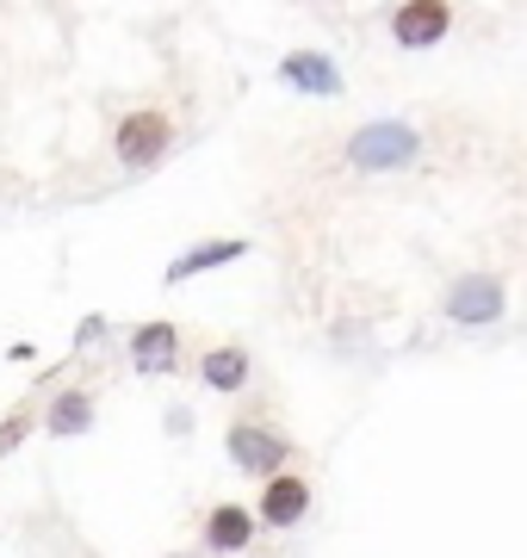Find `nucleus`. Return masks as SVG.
I'll list each match as a JSON object with an SVG mask.
<instances>
[{
	"mask_svg": "<svg viewBox=\"0 0 527 558\" xmlns=\"http://www.w3.org/2000/svg\"><path fill=\"white\" fill-rule=\"evenodd\" d=\"M205 546L211 553H248L255 546V509H243V502H218L211 515H205Z\"/></svg>",
	"mask_w": 527,
	"mask_h": 558,
	"instance_id": "10",
	"label": "nucleus"
},
{
	"mask_svg": "<svg viewBox=\"0 0 527 558\" xmlns=\"http://www.w3.org/2000/svg\"><path fill=\"white\" fill-rule=\"evenodd\" d=\"M280 81L298 87V94H317V100H335V94H342V69H335V57H323V50H285Z\"/></svg>",
	"mask_w": 527,
	"mask_h": 558,
	"instance_id": "8",
	"label": "nucleus"
},
{
	"mask_svg": "<svg viewBox=\"0 0 527 558\" xmlns=\"http://www.w3.org/2000/svg\"><path fill=\"white\" fill-rule=\"evenodd\" d=\"M223 453H230V465L236 472H248V478H273V472H285L292 465V435L285 428H273L267 416H236L230 428H223Z\"/></svg>",
	"mask_w": 527,
	"mask_h": 558,
	"instance_id": "1",
	"label": "nucleus"
},
{
	"mask_svg": "<svg viewBox=\"0 0 527 558\" xmlns=\"http://www.w3.org/2000/svg\"><path fill=\"white\" fill-rule=\"evenodd\" d=\"M168 558H181V553H168Z\"/></svg>",
	"mask_w": 527,
	"mask_h": 558,
	"instance_id": "14",
	"label": "nucleus"
},
{
	"mask_svg": "<svg viewBox=\"0 0 527 558\" xmlns=\"http://www.w3.org/2000/svg\"><path fill=\"white\" fill-rule=\"evenodd\" d=\"M181 366V329L174 323H143L131 329V373L137 379H162Z\"/></svg>",
	"mask_w": 527,
	"mask_h": 558,
	"instance_id": "6",
	"label": "nucleus"
},
{
	"mask_svg": "<svg viewBox=\"0 0 527 558\" xmlns=\"http://www.w3.org/2000/svg\"><path fill=\"white\" fill-rule=\"evenodd\" d=\"M446 32H453L446 0H404V7L391 13V38L404 44V50H428V44H441Z\"/></svg>",
	"mask_w": 527,
	"mask_h": 558,
	"instance_id": "7",
	"label": "nucleus"
},
{
	"mask_svg": "<svg viewBox=\"0 0 527 558\" xmlns=\"http://www.w3.org/2000/svg\"><path fill=\"white\" fill-rule=\"evenodd\" d=\"M416 149H422L416 124H404V119H372V124H360V131L347 137V168H360V174H391V168L416 161Z\"/></svg>",
	"mask_w": 527,
	"mask_h": 558,
	"instance_id": "3",
	"label": "nucleus"
},
{
	"mask_svg": "<svg viewBox=\"0 0 527 558\" xmlns=\"http://www.w3.org/2000/svg\"><path fill=\"white\" fill-rule=\"evenodd\" d=\"M44 422H50V435H87L94 428V391L62 385L57 398H50V410H44Z\"/></svg>",
	"mask_w": 527,
	"mask_h": 558,
	"instance_id": "12",
	"label": "nucleus"
},
{
	"mask_svg": "<svg viewBox=\"0 0 527 558\" xmlns=\"http://www.w3.org/2000/svg\"><path fill=\"white\" fill-rule=\"evenodd\" d=\"M199 379L230 398V391H243V385L255 379V360H248V348H236V341H218V348L199 354Z\"/></svg>",
	"mask_w": 527,
	"mask_h": 558,
	"instance_id": "11",
	"label": "nucleus"
},
{
	"mask_svg": "<svg viewBox=\"0 0 527 558\" xmlns=\"http://www.w3.org/2000/svg\"><path fill=\"white\" fill-rule=\"evenodd\" d=\"M248 242L243 236H218V242H193V248H181V255L168 260V286H186V279L211 274V267H230V260H243Z\"/></svg>",
	"mask_w": 527,
	"mask_h": 558,
	"instance_id": "9",
	"label": "nucleus"
},
{
	"mask_svg": "<svg viewBox=\"0 0 527 558\" xmlns=\"http://www.w3.org/2000/svg\"><path fill=\"white\" fill-rule=\"evenodd\" d=\"M503 304H508V292L497 274H466V279H453V292H446V317L459 329H490L503 317Z\"/></svg>",
	"mask_w": 527,
	"mask_h": 558,
	"instance_id": "4",
	"label": "nucleus"
},
{
	"mask_svg": "<svg viewBox=\"0 0 527 558\" xmlns=\"http://www.w3.org/2000/svg\"><path fill=\"white\" fill-rule=\"evenodd\" d=\"M25 435H32V410H13V416L0 422V459L13 453V447H20Z\"/></svg>",
	"mask_w": 527,
	"mask_h": 558,
	"instance_id": "13",
	"label": "nucleus"
},
{
	"mask_svg": "<svg viewBox=\"0 0 527 558\" xmlns=\"http://www.w3.org/2000/svg\"><path fill=\"white\" fill-rule=\"evenodd\" d=\"M305 515H310V478L298 472V465H285V472H273V478L261 484L255 521H261V527H298Z\"/></svg>",
	"mask_w": 527,
	"mask_h": 558,
	"instance_id": "5",
	"label": "nucleus"
},
{
	"mask_svg": "<svg viewBox=\"0 0 527 558\" xmlns=\"http://www.w3.org/2000/svg\"><path fill=\"white\" fill-rule=\"evenodd\" d=\"M168 149H174V119H168V112H156V106L124 112L119 131H112V156H119V168H131V174L162 168Z\"/></svg>",
	"mask_w": 527,
	"mask_h": 558,
	"instance_id": "2",
	"label": "nucleus"
}]
</instances>
